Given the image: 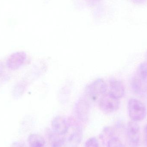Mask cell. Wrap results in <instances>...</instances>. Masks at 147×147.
<instances>
[{
	"mask_svg": "<svg viewBox=\"0 0 147 147\" xmlns=\"http://www.w3.org/2000/svg\"><path fill=\"white\" fill-rule=\"evenodd\" d=\"M30 147H46V142L43 136L38 134H32L28 138Z\"/></svg>",
	"mask_w": 147,
	"mask_h": 147,
	"instance_id": "cell-11",
	"label": "cell"
},
{
	"mask_svg": "<svg viewBox=\"0 0 147 147\" xmlns=\"http://www.w3.org/2000/svg\"><path fill=\"white\" fill-rule=\"evenodd\" d=\"M107 147H125L121 141L116 137H112L109 140Z\"/></svg>",
	"mask_w": 147,
	"mask_h": 147,
	"instance_id": "cell-14",
	"label": "cell"
},
{
	"mask_svg": "<svg viewBox=\"0 0 147 147\" xmlns=\"http://www.w3.org/2000/svg\"><path fill=\"white\" fill-rule=\"evenodd\" d=\"M11 147H24V146L22 144L16 142V143L13 144V146Z\"/></svg>",
	"mask_w": 147,
	"mask_h": 147,
	"instance_id": "cell-18",
	"label": "cell"
},
{
	"mask_svg": "<svg viewBox=\"0 0 147 147\" xmlns=\"http://www.w3.org/2000/svg\"><path fill=\"white\" fill-rule=\"evenodd\" d=\"M146 57H147V53Z\"/></svg>",
	"mask_w": 147,
	"mask_h": 147,
	"instance_id": "cell-20",
	"label": "cell"
},
{
	"mask_svg": "<svg viewBox=\"0 0 147 147\" xmlns=\"http://www.w3.org/2000/svg\"><path fill=\"white\" fill-rule=\"evenodd\" d=\"M26 59V55L23 53H17L13 54L9 58V67L13 69H16L20 67L25 62Z\"/></svg>",
	"mask_w": 147,
	"mask_h": 147,
	"instance_id": "cell-10",
	"label": "cell"
},
{
	"mask_svg": "<svg viewBox=\"0 0 147 147\" xmlns=\"http://www.w3.org/2000/svg\"><path fill=\"white\" fill-rule=\"evenodd\" d=\"M110 94L113 96L120 99L124 96L125 94V88L122 82L118 80H111L109 81Z\"/></svg>",
	"mask_w": 147,
	"mask_h": 147,
	"instance_id": "cell-7",
	"label": "cell"
},
{
	"mask_svg": "<svg viewBox=\"0 0 147 147\" xmlns=\"http://www.w3.org/2000/svg\"><path fill=\"white\" fill-rule=\"evenodd\" d=\"M120 105V99L113 96L109 92L102 96L99 101L100 109L107 114L115 112L119 109Z\"/></svg>",
	"mask_w": 147,
	"mask_h": 147,
	"instance_id": "cell-3",
	"label": "cell"
},
{
	"mask_svg": "<svg viewBox=\"0 0 147 147\" xmlns=\"http://www.w3.org/2000/svg\"><path fill=\"white\" fill-rule=\"evenodd\" d=\"M69 126L66 119L61 116L56 117L52 121V130L59 135H65L68 132Z\"/></svg>",
	"mask_w": 147,
	"mask_h": 147,
	"instance_id": "cell-6",
	"label": "cell"
},
{
	"mask_svg": "<svg viewBox=\"0 0 147 147\" xmlns=\"http://www.w3.org/2000/svg\"><path fill=\"white\" fill-rule=\"evenodd\" d=\"M86 1L91 5H95L99 3L101 0H86Z\"/></svg>",
	"mask_w": 147,
	"mask_h": 147,
	"instance_id": "cell-17",
	"label": "cell"
},
{
	"mask_svg": "<svg viewBox=\"0 0 147 147\" xmlns=\"http://www.w3.org/2000/svg\"><path fill=\"white\" fill-rule=\"evenodd\" d=\"M144 142L145 146L147 147V125L144 129Z\"/></svg>",
	"mask_w": 147,
	"mask_h": 147,
	"instance_id": "cell-16",
	"label": "cell"
},
{
	"mask_svg": "<svg viewBox=\"0 0 147 147\" xmlns=\"http://www.w3.org/2000/svg\"><path fill=\"white\" fill-rule=\"evenodd\" d=\"M107 85L103 80L98 79L89 84L85 89L86 97L95 101L107 92Z\"/></svg>",
	"mask_w": 147,
	"mask_h": 147,
	"instance_id": "cell-2",
	"label": "cell"
},
{
	"mask_svg": "<svg viewBox=\"0 0 147 147\" xmlns=\"http://www.w3.org/2000/svg\"><path fill=\"white\" fill-rule=\"evenodd\" d=\"M144 84L137 76L133 77L130 81L131 88L136 94H140L144 92Z\"/></svg>",
	"mask_w": 147,
	"mask_h": 147,
	"instance_id": "cell-12",
	"label": "cell"
},
{
	"mask_svg": "<svg viewBox=\"0 0 147 147\" xmlns=\"http://www.w3.org/2000/svg\"><path fill=\"white\" fill-rule=\"evenodd\" d=\"M47 135L51 147H62L65 144V138L63 136L56 134L53 130H49L47 132Z\"/></svg>",
	"mask_w": 147,
	"mask_h": 147,
	"instance_id": "cell-9",
	"label": "cell"
},
{
	"mask_svg": "<svg viewBox=\"0 0 147 147\" xmlns=\"http://www.w3.org/2000/svg\"><path fill=\"white\" fill-rule=\"evenodd\" d=\"M127 110L129 117L131 121H141L146 116V107L141 101L136 98L129 99L128 102Z\"/></svg>",
	"mask_w": 147,
	"mask_h": 147,
	"instance_id": "cell-1",
	"label": "cell"
},
{
	"mask_svg": "<svg viewBox=\"0 0 147 147\" xmlns=\"http://www.w3.org/2000/svg\"><path fill=\"white\" fill-rule=\"evenodd\" d=\"M137 76L144 84H147V62H142L139 65Z\"/></svg>",
	"mask_w": 147,
	"mask_h": 147,
	"instance_id": "cell-13",
	"label": "cell"
},
{
	"mask_svg": "<svg viewBox=\"0 0 147 147\" xmlns=\"http://www.w3.org/2000/svg\"><path fill=\"white\" fill-rule=\"evenodd\" d=\"M73 127V132L65 141V147H78L81 142L83 136L82 128L79 125Z\"/></svg>",
	"mask_w": 147,
	"mask_h": 147,
	"instance_id": "cell-8",
	"label": "cell"
},
{
	"mask_svg": "<svg viewBox=\"0 0 147 147\" xmlns=\"http://www.w3.org/2000/svg\"><path fill=\"white\" fill-rule=\"evenodd\" d=\"M85 147H99L97 139L95 137L90 138L86 142Z\"/></svg>",
	"mask_w": 147,
	"mask_h": 147,
	"instance_id": "cell-15",
	"label": "cell"
},
{
	"mask_svg": "<svg viewBox=\"0 0 147 147\" xmlns=\"http://www.w3.org/2000/svg\"><path fill=\"white\" fill-rule=\"evenodd\" d=\"M134 2L136 3H142L145 2L146 0H132Z\"/></svg>",
	"mask_w": 147,
	"mask_h": 147,
	"instance_id": "cell-19",
	"label": "cell"
},
{
	"mask_svg": "<svg viewBox=\"0 0 147 147\" xmlns=\"http://www.w3.org/2000/svg\"><path fill=\"white\" fill-rule=\"evenodd\" d=\"M90 104L86 97H81L78 100L74 107L76 117L83 122H86L89 117Z\"/></svg>",
	"mask_w": 147,
	"mask_h": 147,
	"instance_id": "cell-4",
	"label": "cell"
},
{
	"mask_svg": "<svg viewBox=\"0 0 147 147\" xmlns=\"http://www.w3.org/2000/svg\"><path fill=\"white\" fill-rule=\"evenodd\" d=\"M127 134L129 144L134 147L139 145L140 139V128L136 122L131 121L127 125Z\"/></svg>",
	"mask_w": 147,
	"mask_h": 147,
	"instance_id": "cell-5",
	"label": "cell"
}]
</instances>
